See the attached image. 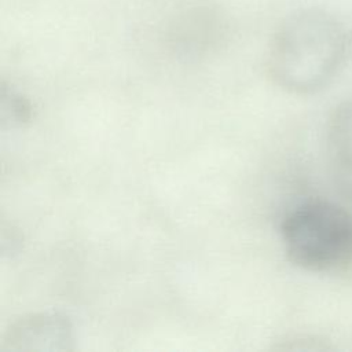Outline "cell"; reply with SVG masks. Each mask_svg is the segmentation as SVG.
Listing matches in <instances>:
<instances>
[{"label":"cell","mask_w":352,"mask_h":352,"mask_svg":"<svg viewBox=\"0 0 352 352\" xmlns=\"http://www.w3.org/2000/svg\"><path fill=\"white\" fill-rule=\"evenodd\" d=\"M340 21L326 10L305 8L287 16L275 32L267 55V69L282 89L314 94L329 84L346 55Z\"/></svg>","instance_id":"6da1fadb"},{"label":"cell","mask_w":352,"mask_h":352,"mask_svg":"<svg viewBox=\"0 0 352 352\" xmlns=\"http://www.w3.org/2000/svg\"><path fill=\"white\" fill-rule=\"evenodd\" d=\"M290 263L311 272H334L352 264V213L327 199L292 208L280 223Z\"/></svg>","instance_id":"7a4b0ae2"},{"label":"cell","mask_w":352,"mask_h":352,"mask_svg":"<svg viewBox=\"0 0 352 352\" xmlns=\"http://www.w3.org/2000/svg\"><path fill=\"white\" fill-rule=\"evenodd\" d=\"M74 330L69 318L56 312H38L22 316L6 331L1 351H70Z\"/></svg>","instance_id":"3957f363"},{"label":"cell","mask_w":352,"mask_h":352,"mask_svg":"<svg viewBox=\"0 0 352 352\" xmlns=\"http://www.w3.org/2000/svg\"><path fill=\"white\" fill-rule=\"evenodd\" d=\"M326 147L336 183L352 202V99L333 110L326 129Z\"/></svg>","instance_id":"277c9868"},{"label":"cell","mask_w":352,"mask_h":352,"mask_svg":"<svg viewBox=\"0 0 352 352\" xmlns=\"http://www.w3.org/2000/svg\"><path fill=\"white\" fill-rule=\"evenodd\" d=\"M3 102H1V118L3 122L11 121V125L22 124V121H26L30 114V106L26 99H23L16 92H10V98L3 92L1 94Z\"/></svg>","instance_id":"5b68a950"},{"label":"cell","mask_w":352,"mask_h":352,"mask_svg":"<svg viewBox=\"0 0 352 352\" xmlns=\"http://www.w3.org/2000/svg\"><path fill=\"white\" fill-rule=\"evenodd\" d=\"M346 55L352 59V30L348 33V40H346Z\"/></svg>","instance_id":"8992f818"}]
</instances>
